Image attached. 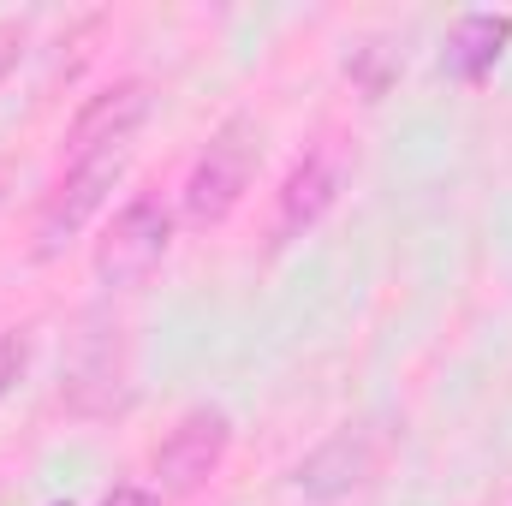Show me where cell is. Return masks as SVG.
<instances>
[{"instance_id": "6da1fadb", "label": "cell", "mask_w": 512, "mask_h": 506, "mask_svg": "<svg viewBox=\"0 0 512 506\" xmlns=\"http://www.w3.org/2000/svg\"><path fill=\"white\" fill-rule=\"evenodd\" d=\"M256 161H262V131L251 114H227L221 126L209 131L203 155L191 161V179H185V221L191 227H221L245 191L256 179Z\"/></svg>"}, {"instance_id": "7a4b0ae2", "label": "cell", "mask_w": 512, "mask_h": 506, "mask_svg": "<svg viewBox=\"0 0 512 506\" xmlns=\"http://www.w3.org/2000/svg\"><path fill=\"white\" fill-rule=\"evenodd\" d=\"M227 447H233V417H227L221 405H191V411L161 435V447H155V459H149L155 495H161V501L197 495V489L221 471Z\"/></svg>"}, {"instance_id": "3957f363", "label": "cell", "mask_w": 512, "mask_h": 506, "mask_svg": "<svg viewBox=\"0 0 512 506\" xmlns=\"http://www.w3.org/2000/svg\"><path fill=\"white\" fill-rule=\"evenodd\" d=\"M173 251V209L149 191H137L96 239V280L102 286H143Z\"/></svg>"}, {"instance_id": "277c9868", "label": "cell", "mask_w": 512, "mask_h": 506, "mask_svg": "<svg viewBox=\"0 0 512 506\" xmlns=\"http://www.w3.org/2000/svg\"><path fill=\"white\" fill-rule=\"evenodd\" d=\"M155 114V84L149 78H114L96 96H84V108L66 126V167L96 161V155H126V143L143 131Z\"/></svg>"}, {"instance_id": "5b68a950", "label": "cell", "mask_w": 512, "mask_h": 506, "mask_svg": "<svg viewBox=\"0 0 512 506\" xmlns=\"http://www.w3.org/2000/svg\"><path fill=\"white\" fill-rule=\"evenodd\" d=\"M120 173H126V155H96V161L66 167V179L48 191V203H42V215H36V256H42V262L60 256L78 233H84V221L108 203V191L120 185Z\"/></svg>"}, {"instance_id": "8992f818", "label": "cell", "mask_w": 512, "mask_h": 506, "mask_svg": "<svg viewBox=\"0 0 512 506\" xmlns=\"http://www.w3.org/2000/svg\"><path fill=\"white\" fill-rule=\"evenodd\" d=\"M340 185H346V149H340L334 137H316V143L292 161V173H286V185H280V203H274V245L304 239V233L334 209Z\"/></svg>"}, {"instance_id": "52a82bcc", "label": "cell", "mask_w": 512, "mask_h": 506, "mask_svg": "<svg viewBox=\"0 0 512 506\" xmlns=\"http://www.w3.org/2000/svg\"><path fill=\"white\" fill-rule=\"evenodd\" d=\"M382 459H387V435H376L370 423L340 429L334 441H322V447L298 465V489H304V495H346V489L370 483V477L382 471Z\"/></svg>"}, {"instance_id": "ba28073f", "label": "cell", "mask_w": 512, "mask_h": 506, "mask_svg": "<svg viewBox=\"0 0 512 506\" xmlns=\"http://www.w3.org/2000/svg\"><path fill=\"white\" fill-rule=\"evenodd\" d=\"M507 42H512V12H465V18H453V30H447L441 72L459 78V84H483V78L501 66Z\"/></svg>"}, {"instance_id": "9c48e42d", "label": "cell", "mask_w": 512, "mask_h": 506, "mask_svg": "<svg viewBox=\"0 0 512 506\" xmlns=\"http://www.w3.org/2000/svg\"><path fill=\"white\" fill-rule=\"evenodd\" d=\"M346 72L358 78V90H364V102H382L387 84H393V72H399V54L393 48H352V60H346Z\"/></svg>"}, {"instance_id": "30bf717a", "label": "cell", "mask_w": 512, "mask_h": 506, "mask_svg": "<svg viewBox=\"0 0 512 506\" xmlns=\"http://www.w3.org/2000/svg\"><path fill=\"white\" fill-rule=\"evenodd\" d=\"M24 364H30V340H24V334H0V399L18 387Z\"/></svg>"}, {"instance_id": "8fae6325", "label": "cell", "mask_w": 512, "mask_h": 506, "mask_svg": "<svg viewBox=\"0 0 512 506\" xmlns=\"http://www.w3.org/2000/svg\"><path fill=\"white\" fill-rule=\"evenodd\" d=\"M24 42H30V24H24V18H0V78L18 66Z\"/></svg>"}, {"instance_id": "7c38bea8", "label": "cell", "mask_w": 512, "mask_h": 506, "mask_svg": "<svg viewBox=\"0 0 512 506\" xmlns=\"http://www.w3.org/2000/svg\"><path fill=\"white\" fill-rule=\"evenodd\" d=\"M102 506H161V495L143 489V483H114V489L102 495Z\"/></svg>"}, {"instance_id": "4fadbf2b", "label": "cell", "mask_w": 512, "mask_h": 506, "mask_svg": "<svg viewBox=\"0 0 512 506\" xmlns=\"http://www.w3.org/2000/svg\"><path fill=\"white\" fill-rule=\"evenodd\" d=\"M0 203H6V155H0Z\"/></svg>"}]
</instances>
